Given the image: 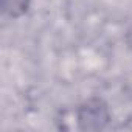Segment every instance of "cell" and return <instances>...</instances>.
I'll return each instance as SVG.
<instances>
[{"label": "cell", "instance_id": "6da1fadb", "mask_svg": "<svg viewBox=\"0 0 132 132\" xmlns=\"http://www.w3.org/2000/svg\"><path fill=\"white\" fill-rule=\"evenodd\" d=\"M87 121V127L90 129V123H95V127H100L101 123L100 120H104L106 121V112H104V107H100V104H96L95 107H87V112L82 118V121Z\"/></svg>", "mask_w": 132, "mask_h": 132}]
</instances>
